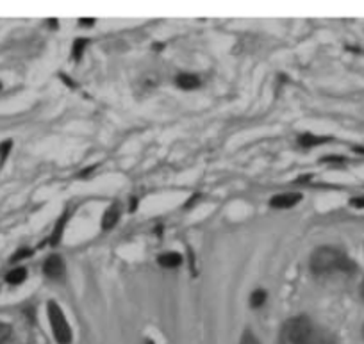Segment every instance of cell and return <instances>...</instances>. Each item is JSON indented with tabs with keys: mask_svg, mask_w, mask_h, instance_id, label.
<instances>
[{
	"mask_svg": "<svg viewBox=\"0 0 364 344\" xmlns=\"http://www.w3.org/2000/svg\"><path fill=\"white\" fill-rule=\"evenodd\" d=\"M311 269L316 275H329L336 271L352 273L355 271V264L341 250L334 246H320L311 255Z\"/></svg>",
	"mask_w": 364,
	"mask_h": 344,
	"instance_id": "cell-1",
	"label": "cell"
},
{
	"mask_svg": "<svg viewBox=\"0 0 364 344\" xmlns=\"http://www.w3.org/2000/svg\"><path fill=\"white\" fill-rule=\"evenodd\" d=\"M311 332L312 328L307 317H291L284 323L282 330H280L279 344H307L311 339Z\"/></svg>",
	"mask_w": 364,
	"mask_h": 344,
	"instance_id": "cell-2",
	"label": "cell"
},
{
	"mask_svg": "<svg viewBox=\"0 0 364 344\" xmlns=\"http://www.w3.org/2000/svg\"><path fill=\"white\" fill-rule=\"evenodd\" d=\"M46 314H48V323L56 341L59 344H71V327L66 321V316L61 310V307L56 302H48Z\"/></svg>",
	"mask_w": 364,
	"mask_h": 344,
	"instance_id": "cell-3",
	"label": "cell"
},
{
	"mask_svg": "<svg viewBox=\"0 0 364 344\" xmlns=\"http://www.w3.org/2000/svg\"><path fill=\"white\" fill-rule=\"evenodd\" d=\"M43 273L50 278H59L64 273V260L61 255H50L43 264Z\"/></svg>",
	"mask_w": 364,
	"mask_h": 344,
	"instance_id": "cell-4",
	"label": "cell"
},
{
	"mask_svg": "<svg viewBox=\"0 0 364 344\" xmlns=\"http://www.w3.org/2000/svg\"><path fill=\"white\" fill-rule=\"evenodd\" d=\"M302 200L300 193H280L270 200V205L273 209H291Z\"/></svg>",
	"mask_w": 364,
	"mask_h": 344,
	"instance_id": "cell-5",
	"label": "cell"
},
{
	"mask_svg": "<svg viewBox=\"0 0 364 344\" xmlns=\"http://www.w3.org/2000/svg\"><path fill=\"white\" fill-rule=\"evenodd\" d=\"M120 214H122V207L120 204H111L109 207L106 209V212H104V218H102V229L104 230H111L114 225L118 223V219H120Z\"/></svg>",
	"mask_w": 364,
	"mask_h": 344,
	"instance_id": "cell-6",
	"label": "cell"
},
{
	"mask_svg": "<svg viewBox=\"0 0 364 344\" xmlns=\"http://www.w3.org/2000/svg\"><path fill=\"white\" fill-rule=\"evenodd\" d=\"M157 262H159L163 267H177V266H181V262H182V255L177 252H166V253H163V255H159Z\"/></svg>",
	"mask_w": 364,
	"mask_h": 344,
	"instance_id": "cell-7",
	"label": "cell"
},
{
	"mask_svg": "<svg viewBox=\"0 0 364 344\" xmlns=\"http://www.w3.org/2000/svg\"><path fill=\"white\" fill-rule=\"evenodd\" d=\"M177 84L181 86L182 89H195V88H198L200 81H198V77L193 73H182L177 77Z\"/></svg>",
	"mask_w": 364,
	"mask_h": 344,
	"instance_id": "cell-8",
	"label": "cell"
},
{
	"mask_svg": "<svg viewBox=\"0 0 364 344\" xmlns=\"http://www.w3.org/2000/svg\"><path fill=\"white\" fill-rule=\"evenodd\" d=\"M25 278H27V269H25V267H16V269L9 271V273L6 275V282L13 285L21 284Z\"/></svg>",
	"mask_w": 364,
	"mask_h": 344,
	"instance_id": "cell-9",
	"label": "cell"
},
{
	"mask_svg": "<svg viewBox=\"0 0 364 344\" xmlns=\"http://www.w3.org/2000/svg\"><path fill=\"white\" fill-rule=\"evenodd\" d=\"M327 141H329V137H318V136H314V134H304V136L300 137V144L305 148L316 146V144L327 143Z\"/></svg>",
	"mask_w": 364,
	"mask_h": 344,
	"instance_id": "cell-10",
	"label": "cell"
},
{
	"mask_svg": "<svg viewBox=\"0 0 364 344\" xmlns=\"http://www.w3.org/2000/svg\"><path fill=\"white\" fill-rule=\"evenodd\" d=\"M66 218H68V214H63L59 218V222H57V225H56V229H54L52 232V244H57L59 242V239H61V235H63V230H64V225H66Z\"/></svg>",
	"mask_w": 364,
	"mask_h": 344,
	"instance_id": "cell-11",
	"label": "cell"
},
{
	"mask_svg": "<svg viewBox=\"0 0 364 344\" xmlns=\"http://www.w3.org/2000/svg\"><path fill=\"white\" fill-rule=\"evenodd\" d=\"M266 298H268V294H266V291L264 289H257V291H254L252 292V296H250V303H252V307H261L262 303L266 302Z\"/></svg>",
	"mask_w": 364,
	"mask_h": 344,
	"instance_id": "cell-12",
	"label": "cell"
},
{
	"mask_svg": "<svg viewBox=\"0 0 364 344\" xmlns=\"http://www.w3.org/2000/svg\"><path fill=\"white\" fill-rule=\"evenodd\" d=\"M88 43V39H77L75 41V46H74V57L75 59H81V56H82V52H84V45Z\"/></svg>",
	"mask_w": 364,
	"mask_h": 344,
	"instance_id": "cell-13",
	"label": "cell"
},
{
	"mask_svg": "<svg viewBox=\"0 0 364 344\" xmlns=\"http://www.w3.org/2000/svg\"><path fill=\"white\" fill-rule=\"evenodd\" d=\"M11 146H13V141H4L2 144H0V162L6 161L7 154H9Z\"/></svg>",
	"mask_w": 364,
	"mask_h": 344,
	"instance_id": "cell-14",
	"label": "cell"
},
{
	"mask_svg": "<svg viewBox=\"0 0 364 344\" xmlns=\"http://www.w3.org/2000/svg\"><path fill=\"white\" fill-rule=\"evenodd\" d=\"M11 335V327L7 323H0V344L6 342Z\"/></svg>",
	"mask_w": 364,
	"mask_h": 344,
	"instance_id": "cell-15",
	"label": "cell"
},
{
	"mask_svg": "<svg viewBox=\"0 0 364 344\" xmlns=\"http://www.w3.org/2000/svg\"><path fill=\"white\" fill-rule=\"evenodd\" d=\"M239 344H259V341H257V337L252 334V332H245Z\"/></svg>",
	"mask_w": 364,
	"mask_h": 344,
	"instance_id": "cell-16",
	"label": "cell"
},
{
	"mask_svg": "<svg viewBox=\"0 0 364 344\" xmlns=\"http://www.w3.org/2000/svg\"><path fill=\"white\" fill-rule=\"evenodd\" d=\"M31 250H25V248H21V250H18L16 253H14L13 257H11V262H16V260H21V259H25V257H29L31 255Z\"/></svg>",
	"mask_w": 364,
	"mask_h": 344,
	"instance_id": "cell-17",
	"label": "cell"
},
{
	"mask_svg": "<svg viewBox=\"0 0 364 344\" xmlns=\"http://www.w3.org/2000/svg\"><path fill=\"white\" fill-rule=\"evenodd\" d=\"M361 294H362V298H364V280H362V284H361Z\"/></svg>",
	"mask_w": 364,
	"mask_h": 344,
	"instance_id": "cell-18",
	"label": "cell"
},
{
	"mask_svg": "<svg viewBox=\"0 0 364 344\" xmlns=\"http://www.w3.org/2000/svg\"><path fill=\"white\" fill-rule=\"evenodd\" d=\"M147 344H154V342H152V341H149V342H147Z\"/></svg>",
	"mask_w": 364,
	"mask_h": 344,
	"instance_id": "cell-19",
	"label": "cell"
},
{
	"mask_svg": "<svg viewBox=\"0 0 364 344\" xmlns=\"http://www.w3.org/2000/svg\"><path fill=\"white\" fill-rule=\"evenodd\" d=\"M362 334H364V328H362Z\"/></svg>",
	"mask_w": 364,
	"mask_h": 344,
	"instance_id": "cell-20",
	"label": "cell"
}]
</instances>
